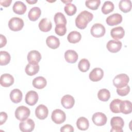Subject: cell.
I'll list each match as a JSON object with an SVG mask.
<instances>
[{"mask_svg":"<svg viewBox=\"0 0 132 132\" xmlns=\"http://www.w3.org/2000/svg\"><path fill=\"white\" fill-rule=\"evenodd\" d=\"M110 125L112 127L110 130L111 132H122V128L124 125V121L121 117H113L110 120Z\"/></svg>","mask_w":132,"mask_h":132,"instance_id":"cell-3","label":"cell"},{"mask_svg":"<svg viewBox=\"0 0 132 132\" xmlns=\"http://www.w3.org/2000/svg\"><path fill=\"white\" fill-rule=\"evenodd\" d=\"M81 39V35L80 32L77 31L70 32L67 37L68 41L71 43H76L80 41Z\"/></svg>","mask_w":132,"mask_h":132,"instance_id":"cell-27","label":"cell"},{"mask_svg":"<svg viewBox=\"0 0 132 132\" xmlns=\"http://www.w3.org/2000/svg\"><path fill=\"white\" fill-rule=\"evenodd\" d=\"M41 14V11L40 8L38 7H34L29 10L28 16L30 21H36L40 18Z\"/></svg>","mask_w":132,"mask_h":132,"instance_id":"cell-24","label":"cell"},{"mask_svg":"<svg viewBox=\"0 0 132 132\" xmlns=\"http://www.w3.org/2000/svg\"><path fill=\"white\" fill-rule=\"evenodd\" d=\"M39 96L38 93L35 91H28L25 95V102L30 106L35 105L38 102Z\"/></svg>","mask_w":132,"mask_h":132,"instance_id":"cell-11","label":"cell"},{"mask_svg":"<svg viewBox=\"0 0 132 132\" xmlns=\"http://www.w3.org/2000/svg\"><path fill=\"white\" fill-rule=\"evenodd\" d=\"M48 114V110L46 106L43 104L39 105L35 110V114L40 120H44L47 118Z\"/></svg>","mask_w":132,"mask_h":132,"instance_id":"cell-13","label":"cell"},{"mask_svg":"<svg viewBox=\"0 0 132 132\" xmlns=\"http://www.w3.org/2000/svg\"><path fill=\"white\" fill-rule=\"evenodd\" d=\"M76 125L79 129L81 130H86L89 126V121L85 117H80L77 120Z\"/></svg>","mask_w":132,"mask_h":132,"instance_id":"cell-28","label":"cell"},{"mask_svg":"<svg viewBox=\"0 0 132 132\" xmlns=\"http://www.w3.org/2000/svg\"><path fill=\"white\" fill-rule=\"evenodd\" d=\"M0 39H1V41H0V47L2 48L3 46H5V45L7 43V39L6 37L3 36V35H0Z\"/></svg>","mask_w":132,"mask_h":132,"instance_id":"cell-43","label":"cell"},{"mask_svg":"<svg viewBox=\"0 0 132 132\" xmlns=\"http://www.w3.org/2000/svg\"><path fill=\"white\" fill-rule=\"evenodd\" d=\"M55 31L57 35L60 36H64L67 32V28L65 25L64 24H57L55 28Z\"/></svg>","mask_w":132,"mask_h":132,"instance_id":"cell-39","label":"cell"},{"mask_svg":"<svg viewBox=\"0 0 132 132\" xmlns=\"http://www.w3.org/2000/svg\"><path fill=\"white\" fill-rule=\"evenodd\" d=\"M93 15L92 13L84 10L81 11L75 19V25L77 28L80 29H85L89 22L92 21Z\"/></svg>","mask_w":132,"mask_h":132,"instance_id":"cell-1","label":"cell"},{"mask_svg":"<svg viewBox=\"0 0 132 132\" xmlns=\"http://www.w3.org/2000/svg\"><path fill=\"white\" fill-rule=\"evenodd\" d=\"M104 76L103 70L100 68L93 69L89 73V78L92 81H98L102 79Z\"/></svg>","mask_w":132,"mask_h":132,"instance_id":"cell-12","label":"cell"},{"mask_svg":"<svg viewBox=\"0 0 132 132\" xmlns=\"http://www.w3.org/2000/svg\"><path fill=\"white\" fill-rule=\"evenodd\" d=\"M13 11L18 14H23L26 11V6L21 1H16L14 3L13 7Z\"/></svg>","mask_w":132,"mask_h":132,"instance_id":"cell-23","label":"cell"},{"mask_svg":"<svg viewBox=\"0 0 132 132\" xmlns=\"http://www.w3.org/2000/svg\"><path fill=\"white\" fill-rule=\"evenodd\" d=\"M64 58L68 63H74L78 59V54L74 50H68L64 53Z\"/></svg>","mask_w":132,"mask_h":132,"instance_id":"cell-21","label":"cell"},{"mask_svg":"<svg viewBox=\"0 0 132 132\" xmlns=\"http://www.w3.org/2000/svg\"><path fill=\"white\" fill-rule=\"evenodd\" d=\"M30 113V109L26 106H19L15 111V117L19 121H24L27 119Z\"/></svg>","mask_w":132,"mask_h":132,"instance_id":"cell-4","label":"cell"},{"mask_svg":"<svg viewBox=\"0 0 132 132\" xmlns=\"http://www.w3.org/2000/svg\"><path fill=\"white\" fill-rule=\"evenodd\" d=\"M12 2L11 0H1L0 1V4L2 6H4V7H8L10 5L11 3Z\"/></svg>","mask_w":132,"mask_h":132,"instance_id":"cell-44","label":"cell"},{"mask_svg":"<svg viewBox=\"0 0 132 132\" xmlns=\"http://www.w3.org/2000/svg\"><path fill=\"white\" fill-rule=\"evenodd\" d=\"M122 16L119 13H114L108 16L106 20V23L109 26H114L121 23Z\"/></svg>","mask_w":132,"mask_h":132,"instance_id":"cell-14","label":"cell"},{"mask_svg":"<svg viewBox=\"0 0 132 132\" xmlns=\"http://www.w3.org/2000/svg\"><path fill=\"white\" fill-rule=\"evenodd\" d=\"M24 23L23 20L18 17H13L11 18L8 22V26L10 30L14 31L21 30L23 26Z\"/></svg>","mask_w":132,"mask_h":132,"instance_id":"cell-5","label":"cell"},{"mask_svg":"<svg viewBox=\"0 0 132 132\" xmlns=\"http://www.w3.org/2000/svg\"><path fill=\"white\" fill-rule=\"evenodd\" d=\"M92 120L95 125L97 126H103L106 123L107 119L104 113L98 112L93 114Z\"/></svg>","mask_w":132,"mask_h":132,"instance_id":"cell-9","label":"cell"},{"mask_svg":"<svg viewBox=\"0 0 132 132\" xmlns=\"http://www.w3.org/2000/svg\"><path fill=\"white\" fill-rule=\"evenodd\" d=\"M51 118L54 123L57 124H60L65 121L66 115L64 112L62 110L56 109L52 112Z\"/></svg>","mask_w":132,"mask_h":132,"instance_id":"cell-6","label":"cell"},{"mask_svg":"<svg viewBox=\"0 0 132 132\" xmlns=\"http://www.w3.org/2000/svg\"><path fill=\"white\" fill-rule=\"evenodd\" d=\"M14 82L13 77L10 74H4L1 76L0 84L4 87H9Z\"/></svg>","mask_w":132,"mask_h":132,"instance_id":"cell-15","label":"cell"},{"mask_svg":"<svg viewBox=\"0 0 132 132\" xmlns=\"http://www.w3.org/2000/svg\"><path fill=\"white\" fill-rule=\"evenodd\" d=\"M54 20L56 24H64L66 25L67 19L64 15L61 12L56 13L54 17Z\"/></svg>","mask_w":132,"mask_h":132,"instance_id":"cell-36","label":"cell"},{"mask_svg":"<svg viewBox=\"0 0 132 132\" xmlns=\"http://www.w3.org/2000/svg\"><path fill=\"white\" fill-rule=\"evenodd\" d=\"M61 103L64 108L70 109L73 107L75 103V100L72 96L67 94L64 95L62 97Z\"/></svg>","mask_w":132,"mask_h":132,"instance_id":"cell-17","label":"cell"},{"mask_svg":"<svg viewBox=\"0 0 132 132\" xmlns=\"http://www.w3.org/2000/svg\"><path fill=\"white\" fill-rule=\"evenodd\" d=\"M119 7L122 12H128L131 9V2L130 0H121L119 2Z\"/></svg>","mask_w":132,"mask_h":132,"instance_id":"cell-30","label":"cell"},{"mask_svg":"<svg viewBox=\"0 0 132 132\" xmlns=\"http://www.w3.org/2000/svg\"><path fill=\"white\" fill-rule=\"evenodd\" d=\"M52 24L47 18L42 19L39 23V28L43 32H48L52 29Z\"/></svg>","mask_w":132,"mask_h":132,"instance_id":"cell-19","label":"cell"},{"mask_svg":"<svg viewBox=\"0 0 132 132\" xmlns=\"http://www.w3.org/2000/svg\"><path fill=\"white\" fill-rule=\"evenodd\" d=\"M122 101V100L118 98L111 101L109 105L110 110L113 113L121 112V103Z\"/></svg>","mask_w":132,"mask_h":132,"instance_id":"cell-31","label":"cell"},{"mask_svg":"<svg viewBox=\"0 0 132 132\" xmlns=\"http://www.w3.org/2000/svg\"><path fill=\"white\" fill-rule=\"evenodd\" d=\"M97 97L100 100L106 102L108 101L110 97V93L109 91L106 89H102L98 91Z\"/></svg>","mask_w":132,"mask_h":132,"instance_id":"cell-32","label":"cell"},{"mask_svg":"<svg viewBox=\"0 0 132 132\" xmlns=\"http://www.w3.org/2000/svg\"><path fill=\"white\" fill-rule=\"evenodd\" d=\"M11 57L10 54L6 51L0 52V64L5 65L8 64L10 61Z\"/></svg>","mask_w":132,"mask_h":132,"instance_id":"cell-33","label":"cell"},{"mask_svg":"<svg viewBox=\"0 0 132 132\" xmlns=\"http://www.w3.org/2000/svg\"><path fill=\"white\" fill-rule=\"evenodd\" d=\"M106 29L104 25L100 23H95L91 27L90 32L92 36L95 38L103 37L105 34Z\"/></svg>","mask_w":132,"mask_h":132,"instance_id":"cell-7","label":"cell"},{"mask_svg":"<svg viewBox=\"0 0 132 132\" xmlns=\"http://www.w3.org/2000/svg\"><path fill=\"white\" fill-rule=\"evenodd\" d=\"M101 4L100 0L86 1L85 5L88 8L92 10H96L99 7Z\"/></svg>","mask_w":132,"mask_h":132,"instance_id":"cell-38","label":"cell"},{"mask_svg":"<svg viewBox=\"0 0 132 132\" xmlns=\"http://www.w3.org/2000/svg\"><path fill=\"white\" fill-rule=\"evenodd\" d=\"M130 91V87L129 86L127 85L121 88H117V93L122 96H125L127 95Z\"/></svg>","mask_w":132,"mask_h":132,"instance_id":"cell-40","label":"cell"},{"mask_svg":"<svg viewBox=\"0 0 132 132\" xmlns=\"http://www.w3.org/2000/svg\"><path fill=\"white\" fill-rule=\"evenodd\" d=\"M39 65L38 64L28 63L25 68L26 73L29 76H33L36 74L39 71Z\"/></svg>","mask_w":132,"mask_h":132,"instance_id":"cell-26","label":"cell"},{"mask_svg":"<svg viewBox=\"0 0 132 132\" xmlns=\"http://www.w3.org/2000/svg\"><path fill=\"white\" fill-rule=\"evenodd\" d=\"M60 131L62 132L63 131H69V132H73L74 131V128L73 127L69 124H66L61 127L60 129Z\"/></svg>","mask_w":132,"mask_h":132,"instance_id":"cell-41","label":"cell"},{"mask_svg":"<svg viewBox=\"0 0 132 132\" xmlns=\"http://www.w3.org/2000/svg\"><path fill=\"white\" fill-rule=\"evenodd\" d=\"M114 4L110 1H106L102 7V11L105 14H107L112 12L114 9Z\"/></svg>","mask_w":132,"mask_h":132,"instance_id":"cell-34","label":"cell"},{"mask_svg":"<svg viewBox=\"0 0 132 132\" xmlns=\"http://www.w3.org/2000/svg\"><path fill=\"white\" fill-rule=\"evenodd\" d=\"M41 59V55L37 51L32 50L30 51L27 55V60L29 63L38 64Z\"/></svg>","mask_w":132,"mask_h":132,"instance_id":"cell-16","label":"cell"},{"mask_svg":"<svg viewBox=\"0 0 132 132\" xmlns=\"http://www.w3.org/2000/svg\"><path fill=\"white\" fill-rule=\"evenodd\" d=\"M7 114L5 112H1L0 113V125L3 124L7 120Z\"/></svg>","mask_w":132,"mask_h":132,"instance_id":"cell-42","label":"cell"},{"mask_svg":"<svg viewBox=\"0 0 132 132\" xmlns=\"http://www.w3.org/2000/svg\"><path fill=\"white\" fill-rule=\"evenodd\" d=\"M129 80V77L125 74H118L113 79V85L117 88H121L127 85Z\"/></svg>","mask_w":132,"mask_h":132,"instance_id":"cell-2","label":"cell"},{"mask_svg":"<svg viewBox=\"0 0 132 132\" xmlns=\"http://www.w3.org/2000/svg\"><path fill=\"white\" fill-rule=\"evenodd\" d=\"M35 122L31 119H27L20 122L19 128L22 132H31L34 129Z\"/></svg>","mask_w":132,"mask_h":132,"instance_id":"cell-8","label":"cell"},{"mask_svg":"<svg viewBox=\"0 0 132 132\" xmlns=\"http://www.w3.org/2000/svg\"><path fill=\"white\" fill-rule=\"evenodd\" d=\"M47 84L46 79L42 76H38L32 80L33 86L37 89H41L44 88Z\"/></svg>","mask_w":132,"mask_h":132,"instance_id":"cell-25","label":"cell"},{"mask_svg":"<svg viewBox=\"0 0 132 132\" xmlns=\"http://www.w3.org/2000/svg\"><path fill=\"white\" fill-rule=\"evenodd\" d=\"M64 11L69 16L73 15L75 14L77 11V8L74 4L72 3H67L64 8Z\"/></svg>","mask_w":132,"mask_h":132,"instance_id":"cell-37","label":"cell"},{"mask_svg":"<svg viewBox=\"0 0 132 132\" xmlns=\"http://www.w3.org/2000/svg\"><path fill=\"white\" fill-rule=\"evenodd\" d=\"M46 43L48 47L52 49L57 48L60 45L59 39L54 36H48L46 38Z\"/></svg>","mask_w":132,"mask_h":132,"instance_id":"cell-22","label":"cell"},{"mask_svg":"<svg viewBox=\"0 0 132 132\" xmlns=\"http://www.w3.org/2000/svg\"><path fill=\"white\" fill-rule=\"evenodd\" d=\"M110 35L114 40L122 39L125 35V31L121 26H118L113 28L110 31Z\"/></svg>","mask_w":132,"mask_h":132,"instance_id":"cell-18","label":"cell"},{"mask_svg":"<svg viewBox=\"0 0 132 132\" xmlns=\"http://www.w3.org/2000/svg\"><path fill=\"white\" fill-rule=\"evenodd\" d=\"M37 1H37V0H35V1H26L27 3H29V4H30V5H32V4H35L36 3H37Z\"/></svg>","mask_w":132,"mask_h":132,"instance_id":"cell-45","label":"cell"},{"mask_svg":"<svg viewBox=\"0 0 132 132\" xmlns=\"http://www.w3.org/2000/svg\"><path fill=\"white\" fill-rule=\"evenodd\" d=\"M132 111V105L131 102L125 100L122 101L121 103V112L127 114Z\"/></svg>","mask_w":132,"mask_h":132,"instance_id":"cell-29","label":"cell"},{"mask_svg":"<svg viewBox=\"0 0 132 132\" xmlns=\"http://www.w3.org/2000/svg\"><path fill=\"white\" fill-rule=\"evenodd\" d=\"M23 94L21 91L18 89L12 90L10 93V98L11 101L14 103H20L22 99Z\"/></svg>","mask_w":132,"mask_h":132,"instance_id":"cell-20","label":"cell"},{"mask_svg":"<svg viewBox=\"0 0 132 132\" xmlns=\"http://www.w3.org/2000/svg\"><path fill=\"white\" fill-rule=\"evenodd\" d=\"M90 65V62L88 60L84 58L79 61L78 64V68L81 72H86L89 69Z\"/></svg>","mask_w":132,"mask_h":132,"instance_id":"cell-35","label":"cell"},{"mask_svg":"<svg viewBox=\"0 0 132 132\" xmlns=\"http://www.w3.org/2000/svg\"><path fill=\"white\" fill-rule=\"evenodd\" d=\"M122 46V44L121 41L116 40H111L107 42L106 47L109 52L115 53L120 51Z\"/></svg>","mask_w":132,"mask_h":132,"instance_id":"cell-10","label":"cell"}]
</instances>
